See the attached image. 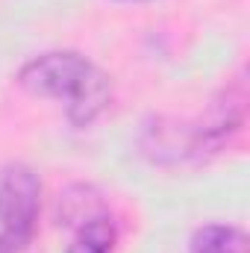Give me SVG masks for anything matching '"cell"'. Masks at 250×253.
Instances as JSON below:
<instances>
[{"label": "cell", "mask_w": 250, "mask_h": 253, "mask_svg": "<svg viewBox=\"0 0 250 253\" xmlns=\"http://www.w3.org/2000/svg\"><path fill=\"white\" fill-rule=\"evenodd\" d=\"M59 215H62L65 224H74V227H83L94 218H103L106 209L100 203V197L85 186H74V189L65 191V197L59 200Z\"/></svg>", "instance_id": "277c9868"}, {"label": "cell", "mask_w": 250, "mask_h": 253, "mask_svg": "<svg viewBox=\"0 0 250 253\" xmlns=\"http://www.w3.org/2000/svg\"><path fill=\"white\" fill-rule=\"evenodd\" d=\"M191 253H250V239L239 227L206 224L194 233Z\"/></svg>", "instance_id": "3957f363"}, {"label": "cell", "mask_w": 250, "mask_h": 253, "mask_svg": "<svg viewBox=\"0 0 250 253\" xmlns=\"http://www.w3.org/2000/svg\"><path fill=\"white\" fill-rule=\"evenodd\" d=\"M115 242H118V233H115L109 215H103V218H94V221L77 227V236H74L68 253H115Z\"/></svg>", "instance_id": "5b68a950"}, {"label": "cell", "mask_w": 250, "mask_h": 253, "mask_svg": "<svg viewBox=\"0 0 250 253\" xmlns=\"http://www.w3.org/2000/svg\"><path fill=\"white\" fill-rule=\"evenodd\" d=\"M42 206L39 174L21 162L0 168V227L24 242L33 239Z\"/></svg>", "instance_id": "7a4b0ae2"}, {"label": "cell", "mask_w": 250, "mask_h": 253, "mask_svg": "<svg viewBox=\"0 0 250 253\" xmlns=\"http://www.w3.org/2000/svg\"><path fill=\"white\" fill-rule=\"evenodd\" d=\"M24 248H27V242H24V239H18V236H12V233L0 230V253H21Z\"/></svg>", "instance_id": "8992f818"}, {"label": "cell", "mask_w": 250, "mask_h": 253, "mask_svg": "<svg viewBox=\"0 0 250 253\" xmlns=\"http://www.w3.org/2000/svg\"><path fill=\"white\" fill-rule=\"evenodd\" d=\"M18 85L33 97L65 100L68 121L88 126L112 97L109 74L74 50H53L36 56L18 71Z\"/></svg>", "instance_id": "6da1fadb"}]
</instances>
